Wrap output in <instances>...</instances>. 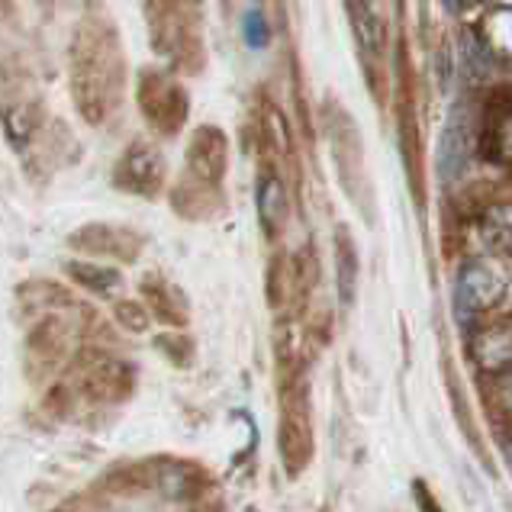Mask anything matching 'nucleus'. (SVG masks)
<instances>
[{"mask_svg":"<svg viewBox=\"0 0 512 512\" xmlns=\"http://www.w3.org/2000/svg\"><path fill=\"white\" fill-rule=\"evenodd\" d=\"M113 319L126 332H136V335L152 326V316H149V310H145L139 300H120V303L113 306Z\"/></svg>","mask_w":512,"mask_h":512,"instance_id":"obj_20","label":"nucleus"},{"mask_svg":"<svg viewBox=\"0 0 512 512\" xmlns=\"http://www.w3.org/2000/svg\"><path fill=\"white\" fill-rule=\"evenodd\" d=\"M139 294H142V306L155 319H162L168 326H187V303L181 300L178 287H171L158 274H145L139 281Z\"/></svg>","mask_w":512,"mask_h":512,"instance_id":"obj_11","label":"nucleus"},{"mask_svg":"<svg viewBox=\"0 0 512 512\" xmlns=\"http://www.w3.org/2000/svg\"><path fill=\"white\" fill-rule=\"evenodd\" d=\"M242 33H245V42H248V49H265V46H268V39H271V29H268V20H265V13H261L258 7L245 13V20H242Z\"/></svg>","mask_w":512,"mask_h":512,"instance_id":"obj_21","label":"nucleus"},{"mask_svg":"<svg viewBox=\"0 0 512 512\" xmlns=\"http://www.w3.org/2000/svg\"><path fill=\"white\" fill-rule=\"evenodd\" d=\"M445 7H451V10H455V7H458V0H445Z\"/></svg>","mask_w":512,"mask_h":512,"instance_id":"obj_24","label":"nucleus"},{"mask_svg":"<svg viewBox=\"0 0 512 512\" xmlns=\"http://www.w3.org/2000/svg\"><path fill=\"white\" fill-rule=\"evenodd\" d=\"M145 467H149L152 490H158L174 503L203 500V493H210L213 487V474L207 467L187 458H152L145 461Z\"/></svg>","mask_w":512,"mask_h":512,"instance_id":"obj_6","label":"nucleus"},{"mask_svg":"<svg viewBox=\"0 0 512 512\" xmlns=\"http://www.w3.org/2000/svg\"><path fill=\"white\" fill-rule=\"evenodd\" d=\"M68 245L75 252L84 255H94V258H116V261H126L133 265L139 258L145 239L139 236L136 229H126V226H113V223H87L81 229H75L68 236Z\"/></svg>","mask_w":512,"mask_h":512,"instance_id":"obj_7","label":"nucleus"},{"mask_svg":"<svg viewBox=\"0 0 512 512\" xmlns=\"http://www.w3.org/2000/svg\"><path fill=\"white\" fill-rule=\"evenodd\" d=\"M78 335L75 316L55 310L49 316H39V323L29 329L26 351H23V364H26V377L33 384H46V380L62 368L71 355V339Z\"/></svg>","mask_w":512,"mask_h":512,"instance_id":"obj_2","label":"nucleus"},{"mask_svg":"<svg viewBox=\"0 0 512 512\" xmlns=\"http://www.w3.org/2000/svg\"><path fill=\"white\" fill-rule=\"evenodd\" d=\"M113 184L136 197H158L165 187V155L152 142H133L113 168Z\"/></svg>","mask_w":512,"mask_h":512,"instance_id":"obj_5","label":"nucleus"},{"mask_svg":"<svg viewBox=\"0 0 512 512\" xmlns=\"http://www.w3.org/2000/svg\"><path fill=\"white\" fill-rule=\"evenodd\" d=\"M306 455H310V435H306V429H300V422L294 416H287L281 422V458L287 464V471L297 474Z\"/></svg>","mask_w":512,"mask_h":512,"instance_id":"obj_17","label":"nucleus"},{"mask_svg":"<svg viewBox=\"0 0 512 512\" xmlns=\"http://www.w3.org/2000/svg\"><path fill=\"white\" fill-rule=\"evenodd\" d=\"M17 303L23 313H36V316H49L55 310H68L71 306V294L62 290L52 281H33L17 287Z\"/></svg>","mask_w":512,"mask_h":512,"instance_id":"obj_14","label":"nucleus"},{"mask_svg":"<svg viewBox=\"0 0 512 512\" xmlns=\"http://www.w3.org/2000/svg\"><path fill=\"white\" fill-rule=\"evenodd\" d=\"M4 129L10 145L26 149L33 136L39 133V107L36 104H10L4 107Z\"/></svg>","mask_w":512,"mask_h":512,"instance_id":"obj_16","label":"nucleus"},{"mask_svg":"<svg viewBox=\"0 0 512 512\" xmlns=\"http://www.w3.org/2000/svg\"><path fill=\"white\" fill-rule=\"evenodd\" d=\"M348 17H351V29H355L364 52L384 49V20H380V13L368 4V0H351Z\"/></svg>","mask_w":512,"mask_h":512,"instance_id":"obj_15","label":"nucleus"},{"mask_svg":"<svg viewBox=\"0 0 512 512\" xmlns=\"http://www.w3.org/2000/svg\"><path fill=\"white\" fill-rule=\"evenodd\" d=\"M71 94L91 126L104 123L123 94V46L104 20H87L71 42Z\"/></svg>","mask_w":512,"mask_h":512,"instance_id":"obj_1","label":"nucleus"},{"mask_svg":"<svg viewBox=\"0 0 512 512\" xmlns=\"http://www.w3.org/2000/svg\"><path fill=\"white\" fill-rule=\"evenodd\" d=\"M65 274L78 287H84L87 294H97V297H110V294H116V287L123 284V274L116 268L97 265V261H81V258L65 261Z\"/></svg>","mask_w":512,"mask_h":512,"instance_id":"obj_13","label":"nucleus"},{"mask_svg":"<svg viewBox=\"0 0 512 512\" xmlns=\"http://www.w3.org/2000/svg\"><path fill=\"white\" fill-rule=\"evenodd\" d=\"M487 239L496 248H509L512 252V210H496L487 219Z\"/></svg>","mask_w":512,"mask_h":512,"instance_id":"obj_22","label":"nucleus"},{"mask_svg":"<svg viewBox=\"0 0 512 512\" xmlns=\"http://www.w3.org/2000/svg\"><path fill=\"white\" fill-rule=\"evenodd\" d=\"M467 158H471V116L458 107L448 116L442 136H438V174H442V181H458L467 168Z\"/></svg>","mask_w":512,"mask_h":512,"instance_id":"obj_9","label":"nucleus"},{"mask_svg":"<svg viewBox=\"0 0 512 512\" xmlns=\"http://www.w3.org/2000/svg\"><path fill=\"white\" fill-rule=\"evenodd\" d=\"M335 258H339V297L348 306L355 297V277H358V261H355V245H351L348 232L339 229L335 236Z\"/></svg>","mask_w":512,"mask_h":512,"instance_id":"obj_18","label":"nucleus"},{"mask_svg":"<svg viewBox=\"0 0 512 512\" xmlns=\"http://www.w3.org/2000/svg\"><path fill=\"white\" fill-rule=\"evenodd\" d=\"M78 390L94 403H123L136 390V368L104 351H81L75 358Z\"/></svg>","mask_w":512,"mask_h":512,"instance_id":"obj_3","label":"nucleus"},{"mask_svg":"<svg viewBox=\"0 0 512 512\" xmlns=\"http://www.w3.org/2000/svg\"><path fill=\"white\" fill-rule=\"evenodd\" d=\"M255 200H258L261 229H265L268 236H277L287 219V190H284L281 178H277V174H261Z\"/></svg>","mask_w":512,"mask_h":512,"instance_id":"obj_12","label":"nucleus"},{"mask_svg":"<svg viewBox=\"0 0 512 512\" xmlns=\"http://www.w3.org/2000/svg\"><path fill=\"white\" fill-rule=\"evenodd\" d=\"M190 512H226V506L219 503V500H197V506L190 509Z\"/></svg>","mask_w":512,"mask_h":512,"instance_id":"obj_23","label":"nucleus"},{"mask_svg":"<svg viewBox=\"0 0 512 512\" xmlns=\"http://www.w3.org/2000/svg\"><path fill=\"white\" fill-rule=\"evenodd\" d=\"M139 107L155 133L174 136L187 123V91L162 71H142L139 78Z\"/></svg>","mask_w":512,"mask_h":512,"instance_id":"obj_4","label":"nucleus"},{"mask_svg":"<svg viewBox=\"0 0 512 512\" xmlns=\"http://www.w3.org/2000/svg\"><path fill=\"white\" fill-rule=\"evenodd\" d=\"M229 168V139L216 126H197L187 142V174L207 187H219Z\"/></svg>","mask_w":512,"mask_h":512,"instance_id":"obj_8","label":"nucleus"},{"mask_svg":"<svg viewBox=\"0 0 512 512\" xmlns=\"http://www.w3.org/2000/svg\"><path fill=\"white\" fill-rule=\"evenodd\" d=\"M500 297V281L484 265H464L455 284V313L461 323L474 319L480 310H487L490 303Z\"/></svg>","mask_w":512,"mask_h":512,"instance_id":"obj_10","label":"nucleus"},{"mask_svg":"<svg viewBox=\"0 0 512 512\" xmlns=\"http://www.w3.org/2000/svg\"><path fill=\"white\" fill-rule=\"evenodd\" d=\"M155 348H158V355L168 358L174 364V368H190V361H194V351H197L194 339L184 335V332H162L155 339Z\"/></svg>","mask_w":512,"mask_h":512,"instance_id":"obj_19","label":"nucleus"}]
</instances>
